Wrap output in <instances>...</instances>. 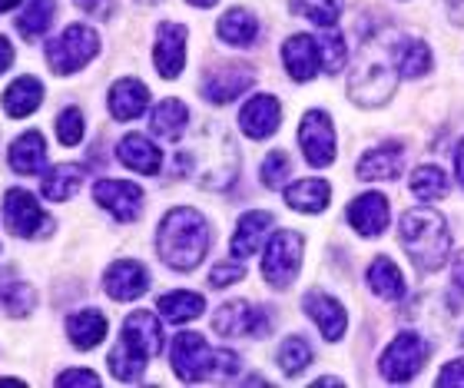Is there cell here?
I'll return each mask as SVG.
<instances>
[{"label":"cell","mask_w":464,"mask_h":388,"mask_svg":"<svg viewBox=\"0 0 464 388\" xmlns=\"http://www.w3.org/2000/svg\"><path fill=\"white\" fill-rule=\"evenodd\" d=\"M176 173L193 176L203 189H226L236 183L239 176V153L236 143L229 140L226 130H219L216 123L196 136V143L189 150L176 153Z\"/></svg>","instance_id":"1"},{"label":"cell","mask_w":464,"mask_h":388,"mask_svg":"<svg viewBox=\"0 0 464 388\" xmlns=\"http://www.w3.org/2000/svg\"><path fill=\"white\" fill-rule=\"evenodd\" d=\"M209 243H213L209 223L203 219V213H196L193 206H176V209H169L163 216V223H160V233H156L160 259L169 269H179V272L196 269L206 259V253H209Z\"/></svg>","instance_id":"2"},{"label":"cell","mask_w":464,"mask_h":388,"mask_svg":"<svg viewBox=\"0 0 464 388\" xmlns=\"http://www.w3.org/2000/svg\"><path fill=\"white\" fill-rule=\"evenodd\" d=\"M401 246L405 253L415 259L421 272H435L445 266L448 249H451V233H448L441 213H435L431 206H415L401 216Z\"/></svg>","instance_id":"3"},{"label":"cell","mask_w":464,"mask_h":388,"mask_svg":"<svg viewBox=\"0 0 464 388\" xmlns=\"http://www.w3.org/2000/svg\"><path fill=\"white\" fill-rule=\"evenodd\" d=\"M173 372L183 382H203L209 375H236L239 372V355L229 349H209V342L199 332H179L169 345Z\"/></svg>","instance_id":"4"},{"label":"cell","mask_w":464,"mask_h":388,"mask_svg":"<svg viewBox=\"0 0 464 388\" xmlns=\"http://www.w3.org/2000/svg\"><path fill=\"white\" fill-rule=\"evenodd\" d=\"M97 53H100V34L93 27H87V24H73V27L63 30L57 40L47 44V63L60 77L77 73V70L87 67Z\"/></svg>","instance_id":"5"},{"label":"cell","mask_w":464,"mask_h":388,"mask_svg":"<svg viewBox=\"0 0 464 388\" xmlns=\"http://www.w3.org/2000/svg\"><path fill=\"white\" fill-rule=\"evenodd\" d=\"M302 236L292 229H279L272 233L266 256H262V279L269 282L272 289H289L292 279L302 269Z\"/></svg>","instance_id":"6"},{"label":"cell","mask_w":464,"mask_h":388,"mask_svg":"<svg viewBox=\"0 0 464 388\" xmlns=\"http://www.w3.org/2000/svg\"><path fill=\"white\" fill-rule=\"evenodd\" d=\"M431 355V342L421 339L418 332H401L398 339H392L385 352H382V375L388 382H408L415 379L421 365Z\"/></svg>","instance_id":"7"},{"label":"cell","mask_w":464,"mask_h":388,"mask_svg":"<svg viewBox=\"0 0 464 388\" xmlns=\"http://www.w3.org/2000/svg\"><path fill=\"white\" fill-rule=\"evenodd\" d=\"M395 73L398 70L388 67L382 57L362 60V67L348 80V97L355 100L358 107H378V103H385L395 93V83H398Z\"/></svg>","instance_id":"8"},{"label":"cell","mask_w":464,"mask_h":388,"mask_svg":"<svg viewBox=\"0 0 464 388\" xmlns=\"http://www.w3.org/2000/svg\"><path fill=\"white\" fill-rule=\"evenodd\" d=\"M213 329L219 332L223 339H239V335L262 339V335L272 329V319H269V309H256V306H249L246 299H232L216 309Z\"/></svg>","instance_id":"9"},{"label":"cell","mask_w":464,"mask_h":388,"mask_svg":"<svg viewBox=\"0 0 464 388\" xmlns=\"http://www.w3.org/2000/svg\"><path fill=\"white\" fill-rule=\"evenodd\" d=\"M4 223H7V233L20 236V239H34V236H44L47 229H53L50 216L40 209V203L27 189H7V196H4Z\"/></svg>","instance_id":"10"},{"label":"cell","mask_w":464,"mask_h":388,"mask_svg":"<svg viewBox=\"0 0 464 388\" xmlns=\"http://www.w3.org/2000/svg\"><path fill=\"white\" fill-rule=\"evenodd\" d=\"M299 146L312 166H329L335 160V130H332V117L325 110H309L302 117Z\"/></svg>","instance_id":"11"},{"label":"cell","mask_w":464,"mask_h":388,"mask_svg":"<svg viewBox=\"0 0 464 388\" xmlns=\"http://www.w3.org/2000/svg\"><path fill=\"white\" fill-rule=\"evenodd\" d=\"M93 199L120 223H133L143 213V189L130 179H100L93 186Z\"/></svg>","instance_id":"12"},{"label":"cell","mask_w":464,"mask_h":388,"mask_svg":"<svg viewBox=\"0 0 464 388\" xmlns=\"http://www.w3.org/2000/svg\"><path fill=\"white\" fill-rule=\"evenodd\" d=\"M120 342L146 362L153 359V355H160V352H163V325H160V315H156V312H146V309L126 315Z\"/></svg>","instance_id":"13"},{"label":"cell","mask_w":464,"mask_h":388,"mask_svg":"<svg viewBox=\"0 0 464 388\" xmlns=\"http://www.w3.org/2000/svg\"><path fill=\"white\" fill-rule=\"evenodd\" d=\"M252 83H256L252 67L223 63V67H216L206 73L203 83H199V93H203L209 103H232V100H239Z\"/></svg>","instance_id":"14"},{"label":"cell","mask_w":464,"mask_h":388,"mask_svg":"<svg viewBox=\"0 0 464 388\" xmlns=\"http://www.w3.org/2000/svg\"><path fill=\"white\" fill-rule=\"evenodd\" d=\"M153 63L160 70V77L176 80L186 67V27L183 24H160L156 30V47H153Z\"/></svg>","instance_id":"15"},{"label":"cell","mask_w":464,"mask_h":388,"mask_svg":"<svg viewBox=\"0 0 464 388\" xmlns=\"http://www.w3.org/2000/svg\"><path fill=\"white\" fill-rule=\"evenodd\" d=\"M103 289L116 302H133L150 289V272L136 259H116L103 276Z\"/></svg>","instance_id":"16"},{"label":"cell","mask_w":464,"mask_h":388,"mask_svg":"<svg viewBox=\"0 0 464 388\" xmlns=\"http://www.w3.org/2000/svg\"><path fill=\"white\" fill-rule=\"evenodd\" d=\"M302 309H305V315H309V319L319 325V332L329 342H339L342 335H345L348 315H345V309H342V302L332 299L329 292H319V289L305 292V299H302Z\"/></svg>","instance_id":"17"},{"label":"cell","mask_w":464,"mask_h":388,"mask_svg":"<svg viewBox=\"0 0 464 388\" xmlns=\"http://www.w3.org/2000/svg\"><path fill=\"white\" fill-rule=\"evenodd\" d=\"M282 63L289 70L292 80H312L322 70V47L319 40L309 37V34H295V37L285 40L282 47Z\"/></svg>","instance_id":"18"},{"label":"cell","mask_w":464,"mask_h":388,"mask_svg":"<svg viewBox=\"0 0 464 388\" xmlns=\"http://www.w3.org/2000/svg\"><path fill=\"white\" fill-rule=\"evenodd\" d=\"M279 120H282V107L279 100L269 97V93H259V97H252L246 107L239 110V130L249 140H266L279 130Z\"/></svg>","instance_id":"19"},{"label":"cell","mask_w":464,"mask_h":388,"mask_svg":"<svg viewBox=\"0 0 464 388\" xmlns=\"http://www.w3.org/2000/svg\"><path fill=\"white\" fill-rule=\"evenodd\" d=\"M401 166H405V146L392 140V143H382L378 150H368L362 160H358L355 173L358 179L365 183H375V179H398L401 176Z\"/></svg>","instance_id":"20"},{"label":"cell","mask_w":464,"mask_h":388,"mask_svg":"<svg viewBox=\"0 0 464 388\" xmlns=\"http://www.w3.org/2000/svg\"><path fill=\"white\" fill-rule=\"evenodd\" d=\"M388 219H392V209H388V199L382 193H362L348 203V223L362 236H382Z\"/></svg>","instance_id":"21"},{"label":"cell","mask_w":464,"mask_h":388,"mask_svg":"<svg viewBox=\"0 0 464 388\" xmlns=\"http://www.w3.org/2000/svg\"><path fill=\"white\" fill-rule=\"evenodd\" d=\"M116 156H120L123 166H130L133 173H143V176H156L160 166H163V153L143 133H126L120 140V146H116Z\"/></svg>","instance_id":"22"},{"label":"cell","mask_w":464,"mask_h":388,"mask_svg":"<svg viewBox=\"0 0 464 388\" xmlns=\"http://www.w3.org/2000/svg\"><path fill=\"white\" fill-rule=\"evenodd\" d=\"M150 107V90L146 83H140L136 77H123L116 80L113 87H110V113L116 120H136L143 117V110Z\"/></svg>","instance_id":"23"},{"label":"cell","mask_w":464,"mask_h":388,"mask_svg":"<svg viewBox=\"0 0 464 388\" xmlns=\"http://www.w3.org/2000/svg\"><path fill=\"white\" fill-rule=\"evenodd\" d=\"M272 226V213L266 209H249L242 216L239 226H236V236H232V259H249L262 243H266V233Z\"/></svg>","instance_id":"24"},{"label":"cell","mask_w":464,"mask_h":388,"mask_svg":"<svg viewBox=\"0 0 464 388\" xmlns=\"http://www.w3.org/2000/svg\"><path fill=\"white\" fill-rule=\"evenodd\" d=\"M10 170L20 176H34L44 170V163H47V143H44V136L37 133V130H27L24 136H17L14 143H10Z\"/></svg>","instance_id":"25"},{"label":"cell","mask_w":464,"mask_h":388,"mask_svg":"<svg viewBox=\"0 0 464 388\" xmlns=\"http://www.w3.org/2000/svg\"><path fill=\"white\" fill-rule=\"evenodd\" d=\"M107 332H110V322H107V315H103L100 309L73 312V315L67 319V335H70V342H73L80 352L97 349L100 342L107 339Z\"/></svg>","instance_id":"26"},{"label":"cell","mask_w":464,"mask_h":388,"mask_svg":"<svg viewBox=\"0 0 464 388\" xmlns=\"http://www.w3.org/2000/svg\"><path fill=\"white\" fill-rule=\"evenodd\" d=\"M4 113L7 117H14V120H24V117H30L34 110L44 103V83H40L37 77H20V80H14L7 90H4Z\"/></svg>","instance_id":"27"},{"label":"cell","mask_w":464,"mask_h":388,"mask_svg":"<svg viewBox=\"0 0 464 388\" xmlns=\"http://www.w3.org/2000/svg\"><path fill=\"white\" fill-rule=\"evenodd\" d=\"M392 63H395V70L401 77H425L435 60H431V50L421 40L405 37L392 44Z\"/></svg>","instance_id":"28"},{"label":"cell","mask_w":464,"mask_h":388,"mask_svg":"<svg viewBox=\"0 0 464 388\" xmlns=\"http://www.w3.org/2000/svg\"><path fill=\"white\" fill-rule=\"evenodd\" d=\"M83 166L77 163H60L53 166L47 176H44V196H47L50 203H67L73 196L80 193V186H83Z\"/></svg>","instance_id":"29"},{"label":"cell","mask_w":464,"mask_h":388,"mask_svg":"<svg viewBox=\"0 0 464 388\" xmlns=\"http://www.w3.org/2000/svg\"><path fill=\"white\" fill-rule=\"evenodd\" d=\"M332 199V189L325 179H315V176H309V179H299V183H292L289 189H285V203L292 206V209H299V213H322L325 206H329Z\"/></svg>","instance_id":"30"},{"label":"cell","mask_w":464,"mask_h":388,"mask_svg":"<svg viewBox=\"0 0 464 388\" xmlns=\"http://www.w3.org/2000/svg\"><path fill=\"white\" fill-rule=\"evenodd\" d=\"M0 306H4L7 315L20 319V315L34 312V306H37V292L30 289L27 282H20L10 269H0Z\"/></svg>","instance_id":"31"},{"label":"cell","mask_w":464,"mask_h":388,"mask_svg":"<svg viewBox=\"0 0 464 388\" xmlns=\"http://www.w3.org/2000/svg\"><path fill=\"white\" fill-rule=\"evenodd\" d=\"M216 30H219V37H223L229 47H249L252 40L259 37V20L252 17L249 10L232 7L219 17V27Z\"/></svg>","instance_id":"32"},{"label":"cell","mask_w":464,"mask_h":388,"mask_svg":"<svg viewBox=\"0 0 464 388\" xmlns=\"http://www.w3.org/2000/svg\"><path fill=\"white\" fill-rule=\"evenodd\" d=\"M156 309H160V315L169 322H193L203 315L206 309V299L199 296V292H166V296H160V302H156Z\"/></svg>","instance_id":"33"},{"label":"cell","mask_w":464,"mask_h":388,"mask_svg":"<svg viewBox=\"0 0 464 388\" xmlns=\"http://www.w3.org/2000/svg\"><path fill=\"white\" fill-rule=\"evenodd\" d=\"M156 136L163 140H179L189 127V110H186L183 100H163L160 107L153 110V120H150Z\"/></svg>","instance_id":"34"},{"label":"cell","mask_w":464,"mask_h":388,"mask_svg":"<svg viewBox=\"0 0 464 388\" xmlns=\"http://www.w3.org/2000/svg\"><path fill=\"white\" fill-rule=\"evenodd\" d=\"M368 286L375 289V296L392 299V302L405 296V276H401V269H398L388 256H378V259L372 262V269H368Z\"/></svg>","instance_id":"35"},{"label":"cell","mask_w":464,"mask_h":388,"mask_svg":"<svg viewBox=\"0 0 464 388\" xmlns=\"http://www.w3.org/2000/svg\"><path fill=\"white\" fill-rule=\"evenodd\" d=\"M57 17V0H27V10L20 14L17 30L27 40H37L40 34H47L50 24Z\"/></svg>","instance_id":"36"},{"label":"cell","mask_w":464,"mask_h":388,"mask_svg":"<svg viewBox=\"0 0 464 388\" xmlns=\"http://www.w3.org/2000/svg\"><path fill=\"white\" fill-rule=\"evenodd\" d=\"M408 186H411V193L418 196V199H425V203H435V199H445L448 196V176L445 170H438V166H418L415 173H411V179H408Z\"/></svg>","instance_id":"37"},{"label":"cell","mask_w":464,"mask_h":388,"mask_svg":"<svg viewBox=\"0 0 464 388\" xmlns=\"http://www.w3.org/2000/svg\"><path fill=\"white\" fill-rule=\"evenodd\" d=\"M292 14H302L305 20H312L315 27H335L342 14V0H292Z\"/></svg>","instance_id":"38"},{"label":"cell","mask_w":464,"mask_h":388,"mask_svg":"<svg viewBox=\"0 0 464 388\" xmlns=\"http://www.w3.org/2000/svg\"><path fill=\"white\" fill-rule=\"evenodd\" d=\"M312 362V345L302 335H289L279 345V365L285 375H299L305 365Z\"/></svg>","instance_id":"39"},{"label":"cell","mask_w":464,"mask_h":388,"mask_svg":"<svg viewBox=\"0 0 464 388\" xmlns=\"http://www.w3.org/2000/svg\"><path fill=\"white\" fill-rule=\"evenodd\" d=\"M110 372L120 382H136L146 372V359H140L136 352H130L123 342H116V349L110 352Z\"/></svg>","instance_id":"40"},{"label":"cell","mask_w":464,"mask_h":388,"mask_svg":"<svg viewBox=\"0 0 464 388\" xmlns=\"http://www.w3.org/2000/svg\"><path fill=\"white\" fill-rule=\"evenodd\" d=\"M292 173V160L282 150H272L269 156H266V163H262L259 176H262V186H269V189H279L285 179H289Z\"/></svg>","instance_id":"41"},{"label":"cell","mask_w":464,"mask_h":388,"mask_svg":"<svg viewBox=\"0 0 464 388\" xmlns=\"http://www.w3.org/2000/svg\"><path fill=\"white\" fill-rule=\"evenodd\" d=\"M319 47H322V67L329 70V73H339L342 67H345V57H348V50H345V40H342L339 30H332L319 40Z\"/></svg>","instance_id":"42"},{"label":"cell","mask_w":464,"mask_h":388,"mask_svg":"<svg viewBox=\"0 0 464 388\" xmlns=\"http://www.w3.org/2000/svg\"><path fill=\"white\" fill-rule=\"evenodd\" d=\"M57 140L63 146H77L83 140V113L77 107H67L57 117Z\"/></svg>","instance_id":"43"},{"label":"cell","mask_w":464,"mask_h":388,"mask_svg":"<svg viewBox=\"0 0 464 388\" xmlns=\"http://www.w3.org/2000/svg\"><path fill=\"white\" fill-rule=\"evenodd\" d=\"M242 276H246L242 262H219V266L209 272V286H213V289H226L232 282H239Z\"/></svg>","instance_id":"44"},{"label":"cell","mask_w":464,"mask_h":388,"mask_svg":"<svg viewBox=\"0 0 464 388\" xmlns=\"http://www.w3.org/2000/svg\"><path fill=\"white\" fill-rule=\"evenodd\" d=\"M87 17H97V20H110L116 10V0H73Z\"/></svg>","instance_id":"45"},{"label":"cell","mask_w":464,"mask_h":388,"mask_svg":"<svg viewBox=\"0 0 464 388\" xmlns=\"http://www.w3.org/2000/svg\"><path fill=\"white\" fill-rule=\"evenodd\" d=\"M438 385H441V388H448V385H464V359L448 362L445 369H441V375H438Z\"/></svg>","instance_id":"46"},{"label":"cell","mask_w":464,"mask_h":388,"mask_svg":"<svg viewBox=\"0 0 464 388\" xmlns=\"http://www.w3.org/2000/svg\"><path fill=\"white\" fill-rule=\"evenodd\" d=\"M57 385H100V375H97V372L73 369V372H63V375L57 379Z\"/></svg>","instance_id":"47"},{"label":"cell","mask_w":464,"mask_h":388,"mask_svg":"<svg viewBox=\"0 0 464 388\" xmlns=\"http://www.w3.org/2000/svg\"><path fill=\"white\" fill-rule=\"evenodd\" d=\"M14 63V47H10V40L7 37H0V73Z\"/></svg>","instance_id":"48"},{"label":"cell","mask_w":464,"mask_h":388,"mask_svg":"<svg viewBox=\"0 0 464 388\" xmlns=\"http://www.w3.org/2000/svg\"><path fill=\"white\" fill-rule=\"evenodd\" d=\"M448 10H451V20L455 24H464V0H445Z\"/></svg>","instance_id":"49"},{"label":"cell","mask_w":464,"mask_h":388,"mask_svg":"<svg viewBox=\"0 0 464 388\" xmlns=\"http://www.w3.org/2000/svg\"><path fill=\"white\" fill-rule=\"evenodd\" d=\"M455 286L464 292V249H461V256L455 259Z\"/></svg>","instance_id":"50"},{"label":"cell","mask_w":464,"mask_h":388,"mask_svg":"<svg viewBox=\"0 0 464 388\" xmlns=\"http://www.w3.org/2000/svg\"><path fill=\"white\" fill-rule=\"evenodd\" d=\"M455 170H458V183L464 186V140H461V146H458V153H455Z\"/></svg>","instance_id":"51"},{"label":"cell","mask_w":464,"mask_h":388,"mask_svg":"<svg viewBox=\"0 0 464 388\" xmlns=\"http://www.w3.org/2000/svg\"><path fill=\"white\" fill-rule=\"evenodd\" d=\"M17 4H20V0H0V14H4V10H14Z\"/></svg>","instance_id":"52"},{"label":"cell","mask_w":464,"mask_h":388,"mask_svg":"<svg viewBox=\"0 0 464 388\" xmlns=\"http://www.w3.org/2000/svg\"><path fill=\"white\" fill-rule=\"evenodd\" d=\"M186 4H193V7H213L216 0H186Z\"/></svg>","instance_id":"53"},{"label":"cell","mask_w":464,"mask_h":388,"mask_svg":"<svg viewBox=\"0 0 464 388\" xmlns=\"http://www.w3.org/2000/svg\"><path fill=\"white\" fill-rule=\"evenodd\" d=\"M143 4H160V0H143Z\"/></svg>","instance_id":"54"},{"label":"cell","mask_w":464,"mask_h":388,"mask_svg":"<svg viewBox=\"0 0 464 388\" xmlns=\"http://www.w3.org/2000/svg\"><path fill=\"white\" fill-rule=\"evenodd\" d=\"M461 342H464V335H461Z\"/></svg>","instance_id":"55"}]
</instances>
